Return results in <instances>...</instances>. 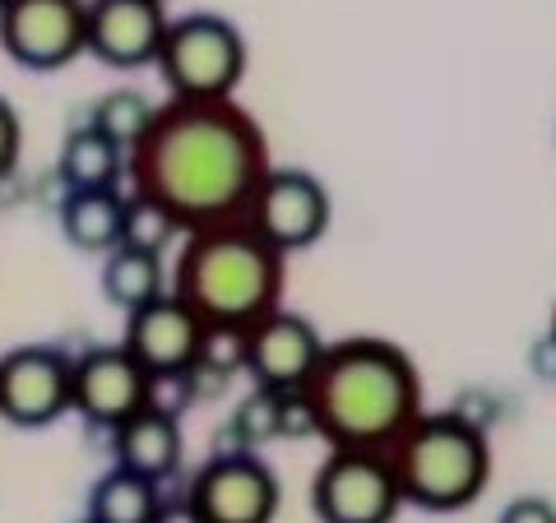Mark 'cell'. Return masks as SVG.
Segmentation results:
<instances>
[{"label": "cell", "instance_id": "obj_1", "mask_svg": "<svg viewBox=\"0 0 556 523\" xmlns=\"http://www.w3.org/2000/svg\"><path fill=\"white\" fill-rule=\"evenodd\" d=\"M126 177L195 232L251 214L255 190L269 177V144L237 98L172 93L130 149Z\"/></svg>", "mask_w": 556, "mask_h": 523}, {"label": "cell", "instance_id": "obj_2", "mask_svg": "<svg viewBox=\"0 0 556 523\" xmlns=\"http://www.w3.org/2000/svg\"><path fill=\"white\" fill-rule=\"evenodd\" d=\"M306 398L316 408L320 441L329 449H394L422 417V375L404 347L386 339H343L329 343L306 380Z\"/></svg>", "mask_w": 556, "mask_h": 523}, {"label": "cell", "instance_id": "obj_3", "mask_svg": "<svg viewBox=\"0 0 556 523\" xmlns=\"http://www.w3.org/2000/svg\"><path fill=\"white\" fill-rule=\"evenodd\" d=\"M283 251L255 232L251 218L214 222L186 232L172 292L195 310L204 324H241L251 329L278 310L283 296Z\"/></svg>", "mask_w": 556, "mask_h": 523}, {"label": "cell", "instance_id": "obj_4", "mask_svg": "<svg viewBox=\"0 0 556 523\" xmlns=\"http://www.w3.org/2000/svg\"><path fill=\"white\" fill-rule=\"evenodd\" d=\"M390 463L404 486V500L427 514H455L468 510L492 482V445L486 431L468 417L450 412H422L399 435L390 449Z\"/></svg>", "mask_w": 556, "mask_h": 523}, {"label": "cell", "instance_id": "obj_5", "mask_svg": "<svg viewBox=\"0 0 556 523\" xmlns=\"http://www.w3.org/2000/svg\"><path fill=\"white\" fill-rule=\"evenodd\" d=\"M159 69L177 98H232L247 75V38L223 14H181L163 38Z\"/></svg>", "mask_w": 556, "mask_h": 523}, {"label": "cell", "instance_id": "obj_6", "mask_svg": "<svg viewBox=\"0 0 556 523\" xmlns=\"http://www.w3.org/2000/svg\"><path fill=\"white\" fill-rule=\"evenodd\" d=\"M404 505L386 449H329L311 482V510L320 523H394Z\"/></svg>", "mask_w": 556, "mask_h": 523}, {"label": "cell", "instance_id": "obj_7", "mask_svg": "<svg viewBox=\"0 0 556 523\" xmlns=\"http://www.w3.org/2000/svg\"><path fill=\"white\" fill-rule=\"evenodd\" d=\"M0 51L24 69H61L89 51V0H5Z\"/></svg>", "mask_w": 556, "mask_h": 523}, {"label": "cell", "instance_id": "obj_8", "mask_svg": "<svg viewBox=\"0 0 556 523\" xmlns=\"http://www.w3.org/2000/svg\"><path fill=\"white\" fill-rule=\"evenodd\" d=\"M75 412V361L51 343L14 347L0 357V417L38 431Z\"/></svg>", "mask_w": 556, "mask_h": 523}, {"label": "cell", "instance_id": "obj_9", "mask_svg": "<svg viewBox=\"0 0 556 523\" xmlns=\"http://www.w3.org/2000/svg\"><path fill=\"white\" fill-rule=\"evenodd\" d=\"M190 505L204 523H274L278 477L255 449H223L190 482Z\"/></svg>", "mask_w": 556, "mask_h": 523}, {"label": "cell", "instance_id": "obj_10", "mask_svg": "<svg viewBox=\"0 0 556 523\" xmlns=\"http://www.w3.org/2000/svg\"><path fill=\"white\" fill-rule=\"evenodd\" d=\"M159 375L139 361L126 343L121 347H89L75 357V412L93 431H116L139 408L153 404Z\"/></svg>", "mask_w": 556, "mask_h": 523}, {"label": "cell", "instance_id": "obj_11", "mask_svg": "<svg viewBox=\"0 0 556 523\" xmlns=\"http://www.w3.org/2000/svg\"><path fill=\"white\" fill-rule=\"evenodd\" d=\"M329 190L320 186V177H311L302 167H269V177L260 181L255 204H251V222L255 232L274 241L283 255L306 251L329 232Z\"/></svg>", "mask_w": 556, "mask_h": 523}, {"label": "cell", "instance_id": "obj_12", "mask_svg": "<svg viewBox=\"0 0 556 523\" xmlns=\"http://www.w3.org/2000/svg\"><path fill=\"white\" fill-rule=\"evenodd\" d=\"M204 329L208 324L195 316V310H190L177 292H167V296H159V302L130 310L126 316V339L121 343H126L159 380H177L200 361Z\"/></svg>", "mask_w": 556, "mask_h": 523}, {"label": "cell", "instance_id": "obj_13", "mask_svg": "<svg viewBox=\"0 0 556 523\" xmlns=\"http://www.w3.org/2000/svg\"><path fill=\"white\" fill-rule=\"evenodd\" d=\"M325 339L298 310H269L265 320L251 324V361L247 371L255 385L265 390H306V380L316 375V366L325 357Z\"/></svg>", "mask_w": 556, "mask_h": 523}, {"label": "cell", "instance_id": "obj_14", "mask_svg": "<svg viewBox=\"0 0 556 523\" xmlns=\"http://www.w3.org/2000/svg\"><path fill=\"white\" fill-rule=\"evenodd\" d=\"M167 28L163 0H89V51L112 69L159 65Z\"/></svg>", "mask_w": 556, "mask_h": 523}, {"label": "cell", "instance_id": "obj_15", "mask_svg": "<svg viewBox=\"0 0 556 523\" xmlns=\"http://www.w3.org/2000/svg\"><path fill=\"white\" fill-rule=\"evenodd\" d=\"M116 445V463L130 468V473H144L153 482H167L181 468V422L177 408H163L153 398L149 408H139L130 422H121L112 431Z\"/></svg>", "mask_w": 556, "mask_h": 523}, {"label": "cell", "instance_id": "obj_16", "mask_svg": "<svg viewBox=\"0 0 556 523\" xmlns=\"http://www.w3.org/2000/svg\"><path fill=\"white\" fill-rule=\"evenodd\" d=\"M126 171H130V149H121L93 120L65 135L61 158H56V177L65 190H112Z\"/></svg>", "mask_w": 556, "mask_h": 523}, {"label": "cell", "instance_id": "obj_17", "mask_svg": "<svg viewBox=\"0 0 556 523\" xmlns=\"http://www.w3.org/2000/svg\"><path fill=\"white\" fill-rule=\"evenodd\" d=\"M126 228V195L112 190H65L61 200V232L84 255H108L121 246Z\"/></svg>", "mask_w": 556, "mask_h": 523}, {"label": "cell", "instance_id": "obj_18", "mask_svg": "<svg viewBox=\"0 0 556 523\" xmlns=\"http://www.w3.org/2000/svg\"><path fill=\"white\" fill-rule=\"evenodd\" d=\"M98 283H102V296L130 316V310L167 296L163 255H149V251H135V246H116V251L102 255V278H98Z\"/></svg>", "mask_w": 556, "mask_h": 523}, {"label": "cell", "instance_id": "obj_19", "mask_svg": "<svg viewBox=\"0 0 556 523\" xmlns=\"http://www.w3.org/2000/svg\"><path fill=\"white\" fill-rule=\"evenodd\" d=\"M163 482H153L144 473H130V468H112L102 473L89 492V514L98 523H153L163 510V496H159Z\"/></svg>", "mask_w": 556, "mask_h": 523}, {"label": "cell", "instance_id": "obj_20", "mask_svg": "<svg viewBox=\"0 0 556 523\" xmlns=\"http://www.w3.org/2000/svg\"><path fill=\"white\" fill-rule=\"evenodd\" d=\"M181 232H186V228H181V218L172 214L167 204L153 200V195H139V190H135V195L126 200V228H121V246L163 255Z\"/></svg>", "mask_w": 556, "mask_h": 523}, {"label": "cell", "instance_id": "obj_21", "mask_svg": "<svg viewBox=\"0 0 556 523\" xmlns=\"http://www.w3.org/2000/svg\"><path fill=\"white\" fill-rule=\"evenodd\" d=\"M153 116H159V107H153L139 89H112L93 102V126L108 130L121 149H135Z\"/></svg>", "mask_w": 556, "mask_h": 523}, {"label": "cell", "instance_id": "obj_22", "mask_svg": "<svg viewBox=\"0 0 556 523\" xmlns=\"http://www.w3.org/2000/svg\"><path fill=\"white\" fill-rule=\"evenodd\" d=\"M232 435L241 449H260L274 435H283V390L255 385V394L232 412Z\"/></svg>", "mask_w": 556, "mask_h": 523}, {"label": "cell", "instance_id": "obj_23", "mask_svg": "<svg viewBox=\"0 0 556 523\" xmlns=\"http://www.w3.org/2000/svg\"><path fill=\"white\" fill-rule=\"evenodd\" d=\"M200 361L214 366V371H228V375L247 371V361H251V329H241V324H208Z\"/></svg>", "mask_w": 556, "mask_h": 523}, {"label": "cell", "instance_id": "obj_24", "mask_svg": "<svg viewBox=\"0 0 556 523\" xmlns=\"http://www.w3.org/2000/svg\"><path fill=\"white\" fill-rule=\"evenodd\" d=\"M20 149H24V126H20V112L0 98V181L20 167Z\"/></svg>", "mask_w": 556, "mask_h": 523}, {"label": "cell", "instance_id": "obj_25", "mask_svg": "<svg viewBox=\"0 0 556 523\" xmlns=\"http://www.w3.org/2000/svg\"><path fill=\"white\" fill-rule=\"evenodd\" d=\"M496 523H556V505L547 496H515Z\"/></svg>", "mask_w": 556, "mask_h": 523}, {"label": "cell", "instance_id": "obj_26", "mask_svg": "<svg viewBox=\"0 0 556 523\" xmlns=\"http://www.w3.org/2000/svg\"><path fill=\"white\" fill-rule=\"evenodd\" d=\"M529 366H533V375L556 380V334H547V339H538V343H533Z\"/></svg>", "mask_w": 556, "mask_h": 523}, {"label": "cell", "instance_id": "obj_27", "mask_svg": "<svg viewBox=\"0 0 556 523\" xmlns=\"http://www.w3.org/2000/svg\"><path fill=\"white\" fill-rule=\"evenodd\" d=\"M153 523H204V519H200V510L186 496V500H172V505L163 500V510H159V519H153Z\"/></svg>", "mask_w": 556, "mask_h": 523}, {"label": "cell", "instance_id": "obj_28", "mask_svg": "<svg viewBox=\"0 0 556 523\" xmlns=\"http://www.w3.org/2000/svg\"><path fill=\"white\" fill-rule=\"evenodd\" d=\"M79 523H98V519H93V514H84V519H79Z\"/></svg>", "mask_w": 556, "mask_h": 523}, {"label": "cell", "instance_id": "obj_29", "mask_svg": "<svg viewBox=\"0 0 556 523\" xmlns=\"http://www.w3.org/2000/svg\"><path fill=\"white\" fill-rule=\"evenodd\" d=\"M552 334H556V316H552Z\"/></svg>", "mask_w": 556, "mask_h": 523}, {"label": "cell", "instance_id": "obj_30", "mask_svg": "<svg viewBox=\"0 0 556 523\" xmlns=\"http://www.w3.org/2000/svg\"><path fill=\"white\" fill-rule=\"evenodd\" d=\"M0 5H5V0H0Z\"/></svg>", "mask_w": 556, "mask_h": 523}]
</instances>
